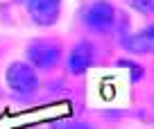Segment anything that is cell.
I'll list each match as a JSON object with an SVG mask.
<instances>
[{"label":"cell","instance_id":"obj_1","mask_svg":"<svg viewBox=\"0 0 154 129\" xmlns=\"http://www.w3.org/2000/svg\"><path fill=\"white\" fill-rule=\"evenodd\" d=\"M7 84L16 93H32V91H36L38 79H36V72H34L32 66L16 61L7 68Z\"/></svg>","mask_w":154,"mask_h":129},{"label":"cell","instance_id":"obj_2","mask_svg":"<svg viewBox=\"0 0 154 129\" xmlns=\"http://www.w3.org/2000/svg\"><path fill=\"white\" fill-rule=\"evenodd\" d=\"M84 20H86L88 27L97 29V32H106V29H111L113 23H116V9H113L111 2H106V0H95V2H91V7L86 9Z\"/></svg>","mask_w":154,"mask_h":129},{"label":"cell","instance_id":"obj_3","mask_svg":"<svg viewBox=\"0 0 154 129\" xmlns=\"http://www.w3.org/2000/svg\"><path fill=\"white\" fill-rule=\"evenodd\" d=\"M61 48L54 41H34L27 48V57L36 68H52L59 61Z\"/></svg>","mask_w":154,"mask_h":129},{"label":"cell","instance_id":"obj_4","mask_svg":"<svg viewBox=\"0 0 154 129\" xmlns=\"http://www.w3.org/2000/svg\"><path fill=\"white\" fill-rule=\"evenodd\" d=\"M61 2L59 0H27L29 18L38 25H52L59 18Z\"/></svg>","mask_w":154,"mask_h":129},{"label":"cell","instance_id":"obj_5","mask_svg":"<svg viewBox=\"0 0 154 129\" xmlns=\"http://www.w3.org/2000/svg\"><path fill=\"white\" fill-rule=\"evenodd\" d=\"M91 63H93V45L86 43V41H79L75 48H72V52H70L68 70L75 72V75H79V72H84Z\"/></svg>","mask_w":154,"mask_h":129},{"label":"cell","instance_id":"obj_6","mask_svg":"<svg viewBox=\"0 0 154 129\" xmlns=\"http://www.w3.org/2000/svg\"><path fill=\"white\" fill-rule=\"evenodd\" d=\"M129 50L131 52H138V54H145V52H154V25L143 32L134 34L129 38Z\"/></svg>","mask_w":154,"mask_h":129},{"label":"cell","instance_id":"obj_7","mask_svg":"<svg viewBox=\"0 0 154 129\" xmlns=\"http://www.w3.org/2000/svg\"><path fill=\"white\" fill-rule=\"evenodd\" d=\"M129 2L143 14H154V0H129Z\"/></svg>","mask_w":154,"mask_h":129},{"label":"cell","instance_id":"obj_8","mask_svg":"<svg viewBox=\"0 0 154 129\" xmlns=\"http://www.w3.org/2000/svg\"><path fill=\"white\" fill-rule=\"evenodd\" d=\"M63 129H93L91 124H84V122H70L68 127H63Z\"/></svg>","mask_w":154,"mask_h":129}]
</instances>
